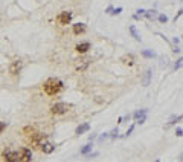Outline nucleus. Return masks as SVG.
Wrapping results in <instances>:
<instances>
[{
	"instance_id": "1",
	"label": "nucleus",
	"mask_w": 183,
	"mask_h": 162,
	"mask_svg": "<svg viewBox=\"0 0 183 162\" xmlns=\"http://www.w3.org/2000/svg\"><path fill=\"white\" fill-rule=\"evenodd\" d=\"M63 81L61 80H58V78H49L44 83V86H43V89H44V92L47 95H51V96H55L58 95L60 92L63 90Z\"/></svg>"
},
{
	"instance_id": "2",
	"label": "nucleus",
	"mask_w": 183,
	"mask_h": 162,
	"mask_svg": "<svg viewBox=\"0 0 183 162\" xmlns=\"http://www.w3.org/2000/svg\"><path fill=\"white\" fill-rule=\"evenodd\" d=\"M69 109H70V106L67 102H57V104H53L51 107V112L53 115H63V113L69 112Z\"/></svg>"
},
{
	"instance_id": "3",
	"label": "nucleus",
	"mask_w": 183,
	"mask_h": 162,
	"mask_svg": "<svg viewBox=\"0 0 183 162\" xmlns=\"http://www.w3.org/2000/svg\"><path fill=\"white\" fill-rule=\"evenodd\" d=\"M72 17H73V14L70 12V11H63L61 14H58V17H57V21L60 25H63V26H66V25H69L72 21Z\"/></svg>"
},
{
	"instance_id": "4",
	"label": "nucleus",
	"mask_w": 183,
	"mask_h": 162,
	"mask_svg": "<svg viewBox=\"0 0 183 162\" xmlns=\"http://www.w3.org/2000/svg\"><path fill=\"white\" fill-rule=\"evenodd\" d=\"M3 158H5L6 162H20V153L18 152H12V150H5Z\"/></svg>"
},
{
	"instance_id": "5",
	"label": "nucleus",
	"mask_w": 183,
	"mask_h": 162,
	"mask_svg": "<svg viewBox=\"0 0 183 162\" xmlns=\"http://www.w3.org/2000/svg\"><path fill=\"white\" fill-rule=\"evenodd\" d=\"M43 142H46V135H41V133H35L31 136V144L34 145V147H41Z\"/></svg>"
},
{
	"instance_id": "6",
	"label": "nucleus",
	"mask_w": 183,
	"mask_h": 162,
	"mask_svg": "<svg viewBox=\"0 0 183 162\" xmlns=\"http://www.w3.org/2000/svg\"><path fill=\"white\" fill-rule=\"evenodd\" d=\"M32 159V152L29 148H21L20 150V162H29Z\"/></svg>"
},
{
	"instance_id": "7",
	"label": "nucleus",
	"mask_w": 183,
	"mask_h": 162,
	"mask_svg": "<svg viewBox=\"0 0 183 162\" xmlns=\"http://www.w3.org/2000/svg\"><path fill=\"white\" fill-rule=\"evenodd\" d=\"M75 49H76L78 54H85V52H89V49H92V45L89 41H83V43H78L75 46Z\"/></svg>"
},
{
	"instance_id": "8",
	"label": "nucleus",
	"mask_w": 183,
	"mask_h": 162,
	"mask_svg": "<svg viewBox=\"0 0 183 162\" xmlns=\"http://www.w3.org/2000/svg\"><path fill=\"white\" fill-rule=\"evenodd\" d=\"M72 31H73L75 35H81V34H84V32L87 31V26H85L84 23H75L72 26Z\"/></svg>"
},
{
	"instance_id": "9",
	"label": "nucleus",
	"mask_w": 183,
	"mask_h": 162,
	"mask_svg": "<svg viewBox=\"0 0 183 162\" xmlns=\"http://www.w3.org/2000/svg\"><path fill=\"white\" fill-rule=\"evenodd\" d=\"M89 64H90L89 58H79V60L76 61V71H79V72L85 71V69L89 67Z\"/></svg>"
},
{
	"instance_id": "10",
	"label": "nucleus",
	"mask_w": 183,
	"mask_h": 162,
	"mask_svg": "<svg viewBox=\"0 0 183 162\" xmlns=\"http://www.w3.org/2000/svg\"><path fill=\"white\" fill-rule=\"evenodd\" d=\"M21 71V61H12L9 64V73L11 75H17Z\"/></svg>"
},
{
	"instance_id": "11",
	"label": "nucleus",
	"mask_w": 183,
	"mask_h": 162,
	"mask_svg": "<svg viewBox=\"0 0 183 162\" xmlns=\"http://www.w3.org/2000/svg\"><path fill=\"white\" fill-rule=\"evenodd\" d=\"M151 75H153L151 69H147V71H145L143 77H142V81H141L143 87H147V86H150V83H151Z\"/></svg>"
},
{
	"instance_id": "12",
	"label": "nucleus",
	"mask_w": 183,
	"mask_h": 162,
	"mask_svg": "<svg viewBox=\"0 0 183 162\" xmlns=\"http://www.w3.org/2000/svg\"><path fill=\"white\" fill-rule=\"evenodd\" d=\"M90 130V124L89 122H84V124H81V126H78L76 127V130H75V135H84L85 132H89Z\"/></svg>"
},
{
	"instance_id": "13",
	"label": "nucleus",
	"mask_w": 183,
	"mask_h": 162,
	"mask_svg": "<svg viewBox=\"0 0 183 162\" xmlns=\"http://www.w3.org/2000/svg\"><path fill=\"white\" fill-rule=\"evenodd\" d=\"M43 150V153H46V154H51L53 150H55V145L51 144V142H43V145L40 147Z\"/></svg>"
},
{
	"instance_id": "14",
	"label": "nucleus",
	"mask_w": 183,
	"mask_h": 162,
	"mask_svg": "<svg viewBox=\"0 0 183 162\" xmlns=\"http://www.w3.org/2000/svg\"><path fill=\"white\" fill-rule=\"evenodd\" d=\"M143 15H145L148 20H156V19L159 17V12H157L156 9H148V11H145Z\"/></svg>"
},
{
	"instance_id": "15",
	"label": "nucleus",
	"mask_w": 183,
	"mask_h": 162,
	"mask_svg": "<svg viewBox=\"0 0 183 162\" xmlns=\"http://www.w3.org/2000/svg\"><path fill=\"white\" fill-rule=\"evenodd\" d=\"M183 119V115H179V116H173V118H171V119L168 121V122H166V128H168V127H171V126H175V124L177 122H179V121H182Z\"/></svg>"
},
{
	"instance_id": "16",
	"label": "nucleus",
	"mask_w": 183,
	"mask_h": 162,
	"mask_svg": "<svg viewBox=\"0 0 183 162\" xmlns=\"http://www.w3.org/2000/svg\"><path fill=\"white\" fill-rule=\"evenodd\" d=\"M121 60L125 63V64H128V66H133V64H134V57L131 55V54H128V55H124Z\"/></svg>"
},
{
	"instance_id": "17",
	"label": "nucleus",
	"mask_w": 183,
	"mask_h": 162,
	"mask_svg": "<svg viewBox=\"0 0 183 162\" xmlns=\"http://www.w3.org/2000/svg\"><path fill=\"white\" fill-rule=\"evenodd\" d=\"M147 109H142V110H137V112H134L133 113V118H134V119H141V118H143V116H147Z\"/></svg>"
},
{
	"instance_id": "18",
	"label": "nucleus",
	"mask_w": 183,
	"mask_h": 162,
	"mask_svg": "<svg viewBox=\"0 0 183 162\" xmlns=\"http://www.w3.org/2000/svg\"><path fill=\"white\" fill-rule=\"evenodd\" d=\"M128 31H130V34L133 35V38L136 40V41H141V40H142L141 35H139V32H137V29L134 28V26H130V28H128Z\"/></svg>"
},
{
	"instance_id": "19",
	"label": "nucleus",
	"mask_w": 183,
	"mask_h": 162,
	"mask_svg": "<svg viewBox=\"0 0 183 162\" xmlns=\"http://www.w3.org/2000/svg\"><path fill=\"white\" fill-rule=\"evenodd\" d=\"M92 148H93V144H87V145H84V147L79 150V153L81 154H89L92 152Z\"/></svg>"
},
{
	"instance_id": "20",
	"label": "nucleus",
	"mask_w": 183,
	"mask_h": 162,
	"mask_svg": "<svg viewBox=\"0 0 183 162\" xmlns=\"http://www.w3.org/2000/svg\"><path fill=\"white\" fill-rule=\"evenodd\" d=\"M180 67H183V57L177 58V61L174 63V71H179Z\"/></svg>"
},
{
	"instance_id": "21",
	"label": "nucleus",
	"mask_w": 183,
	"mask_h": 162,
	"mask_svg": "<svg viewBox=\"0 0 183 162\" xmlns=\"http://www.w3.org/2000/svg\"><path fill=\"white\" fill-rule=\"evenodd\" d=\"M110 138H111V139L119 138V130H117V127L115 128V130H111V133H110Z\"/></svg>"
},
{
	"instance_id": "22",
	"label": "nucleus",
	"mask_w": 183,
	"mask_h": 162,
	"mask_svg": "<svg viewBox=\"0 0 183 162\" xmlns=\"http://www.w3.org/2000/svg\"><path fill=\"white\" fill-rule=\"evenodd\" d=\"M157 20L160 21V23H166V21H168V17H166V14H159Z\"/></svg>"
},
{
	"instance_id": "23",
	"label": "nucleus",
	"mask_w": 183,
	"mask_h": 162,
	"mask_svg": "<svg viewBox=\"0 0 183 162\" xmlns=\"http://www.w3.org/2000/svg\"><path fill=\"white\" fill-rule=\"evenodd\" d=\"M142 55L145 58H153L154 57V52H151V51H142Z\"/></svg>"
},
{
	"instance_id": "24",
	"label": "nucleus",
	"mask_w": 183,
	"mask_h": 162,
	"mask_svg": "<svg viewBox=\"0 0 183 162\" xmlns=\"http://www.w3.org/2000/svg\"><path fill=\"white\" fill-rule=\"evenodd\" d=\"M182 15H183V8H182V9H179V11H177V14H175V17L173 19V21H174V23H177V20H179V19L182 17Z\"/></svg>"
},
{
	"instance_id": "25",
	"label": "nucleus",
	"mask_w": 183,
	"mask_h": 162,
	"mask_svg": "<svg viewBox=\"0 0 183 162\" xmlns=\"http://www.w3.org/2000/svg\"><path fill=\"white\" fill-rule=\"evenodd\" d=\"M175 135H177L179 138H182V136H183V128H182V127H177V128H175Z\"/></svg>"
},
{
	"instance_id": "26",
	"label": "nucleus",
	"mask_w": 183,
	"mask_h": 162,
	"mask_svg": "<svg viewBox=\"0 0 183 162\" xmlns=\"http://www.w3.org/2000/svg\"><path fill=\"white\" fill-rule=\"evenodd\" d=\"M121 12H122V8L119 6V8H115V9H113L111 15H117V14H121Z\"/></svg>"
},
{
	"instance_id": "27",
	"label": "nucleus",
	"mask_w": 183,
	"mask_h": 162,
	"mask_svg": "<svg viewBox=\"0 0 183 162\" xmlns=\"http://www.w3.org/2000/svg\"><path fill=\"white\" fill-rule=\"evenodd\" d=\"M5 130H6V122H2V121H0V133H3Z\"/></svg>"
},
{
	"instance_id": "28",
	"label": "nucleus",
	"mask_w": 183,
	"mask_h": 162,
	"mask_svg": "<svg viewBox=\"0 0 183 162\" xmlns=\"http://www.w3.org/2000/svg\"><path fill=\"white\" fill-rule=\"evenodd\" d=\"M133 130H134V126H131L130 128H128V130H127V133H125V135H124V136H130V135L133 133Z\"/></svg>"
},
{
	"instance_id": "29",
	"label": "nucleus",
	"mask_w": 183,
	"mask_h": 162,
	"mask_svg": "<svg viewBox=\"0 0 183 162\" xmlns=\"http://www.w3.org/2000/svg\"><path fill=\"white\" fill-rule=\"evenodd\" d=\"M109 136H110V133H104V135H101V136H99V141H104V139H107Z\"/></svg>"
},
{
	"instance_id": "30",
	"label": "nucleus",
	"mask_w": 183,
	"mask_h": 162,
	"mask_svg": "<svg viewBox=\"0 0 183 162\" xmlns=\"http://www.w3.org/2000/svg\"><path fill=\"white\" fill-rule=\"evenodd\" d=\"M113 9H115V8H113V6H111V5H110V6H107V9H105V12L111 15V12H113Z\"/></svg>"
},
{
	"instance_id": "31",
	"label": "nucleus",
	"mask_w": 183,
	"mask_h": 162,
	"mask_svg": "<svg viewBox=\"0 0 183 162\" xmlns=\"http://www.w3.org/2000/svg\"><path fill=\"white\" fill-rule=\"evenodd\" d=\"M145 121H147V116H143V118H141V119H137L136 122H137V124H143Z\"/></svg>"
},
{
	"instance_id": "32",
	"label": "nucleus",
	"mask_w": 183,
	"mask_h": 162,
	"mask_svg": "<svg viewBox=\"0 0 183 162\" xmlns=\"http://www.w3.org/2000/svg\"><path fill=\"white\" fill-rule=\"evenodd\" d=\"M136 12H137V15H139V17H141V15H143V14H145V9H137Z\"/></svg>"
},
{
	"instance_id": "33",
	"label": "nucleus",
	"mask_w": 183,
	"mask_h": 162,
	"mask_svg": "<svg viewBox=\"0 0 183 162\" xmlns=\"http://www.w3.org/2000/svg\"><path fill=\"white\" fill-rule=\"evenodd\" d=\"M173 52H174V54H179V52H180V47H179V45H177V46H174Z\"/></svg>"
},
{
	"instance_id": "34",
	"label": "nucleus",
	"mask_w": 183,
	"mask_h": 162,
	"mask_svg": "<svg viewBox=\"0 0 183 162\" xmlns=\"http://www.w3.org/2000/svg\"><path fill=\"white\" fill-rule=\"evenodd\" d=\"M96 156H98V153H90L89 158H96Z\"/></svg>"
},
{
	"instance_id": "35",
	"label": "nucleus",
	"mask_w": 183,
	"mask_h": 162,
	"mask_svg": "<svg viewBox=\"0 0 183 162\" xmlns=\"http://www.w3.org/2000/svg\"><path fill=\"white\" fill-rule=\"evenodd\" d=\"M179 161H180V162H183V153H182V154L179 156Z\"/></svg>"
},
{
	"instance_id": "36",
	"label": "nucleus",
	"mask_w": 183,
	"mask_h": 162,
	"mask_svg": "<svg viewBox=\"0 0 183 162\" xmlns=\"http://www.w3.org/2000/svg\"><path fill=\"white\" fill-rule=\"evenodd\" d=\"M156 162H160V161H156Z\"/></svg>"
},
{
	"instance_id": "37",
	"label": "nucleus",
	"mask_w": 183,
	"mask_h": 162,
	"mask_svg": "<svg viewBox=\"0 0 183 162\" xmlns=\"http://www.w3.org/2000/svg\"><path fill=\"white\" fill-rule=\"evenodd\" d=\"M182 38H183V35H182Z\"/></svg>"
},
{
	"instance_id": "38",
	"label": "nucleus",
	"mask_w": 183,
	"mask_h": 162,
	"mask_svg": "<svg viewBox=\"0 0 183 162\" xmlns=\"http://www.w3.org/2000/svg\"><path fill=\"white\" fill-rule=\"evenodd\" d=\"M182 2H183V0H182Z\"/></svg>"
}]
</instances>
